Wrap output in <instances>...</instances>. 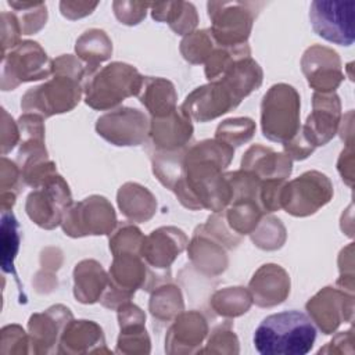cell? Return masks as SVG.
Segmentation results:
<instances>
[{
	"instance_id": "6da1fadb",
	"label": "cell",
	"mask_w": 355,
	"mask_h": 355,
	"mask_svg": "<svg viewBox=\"0 0 355 355\" xmlns=\"http://www.w3.org/2000/svg\"><path fill=\"white\" fill-rule=\"evenodd\" d=\"M51 75L50 80L25 92L21 98L24 112L47 118L76 107L83 93L82 79L86 76L82 62L71 54L60 55L51 61Z\"/></svg>"
},
{
	"instance_id": "7a4b0ae2",
	"label": "cell",
	"mask_w": 355,
	"mask_h": 355,
	"mask_svg": "<svg viewBox=\"0 0 355 355\" xmlns=\"http://www.w3.org/2000/svg\"><path fill=\"white\" fill-rule=\"evenodd\" d=\"M315 340L311 318L295 309L266 316L254 333V347L262 355H305Z\"/></svg>"
},
{
	"instance_id": "3957f363",
	"label": "cell",
	"mask_w": 355,
	"mask_h": 355,
	"mask_svg": "<svg viewBox=\"0 0 355 355\" xmlns=\"http://www.w3.org/2000/svg\"><path fill=\"white\" fill-rule=\"evenodd\" d=\"M85 101L94 110H110L125 98L137 96L143 78L139 71L125 62H111L85 76Z\"/></svg>"
},
{
	"instance_id": "277c9868",
	"label": "cell",
	"mask_w": 355,
	"mask_h": 355,
	"mask_svg": "<svg viewBox=\"0 0 355 355\" xmlns=\"http://www.w3.org/2000/svg\"><path fill=\"white\" fill-rule=\"evenodd\" d=\"M300 94L286 83L273 85L261 103L262 135L277 143H286L300 130Z\"/></svg>"
},
{
	"instance_id": "5b68a950",
	"label": "cell",
	"mask_w": 355,
	"mask_h": 355,
	"mask_svg": "<svg viewBox=\"0 0 355 355\" xmlns=\"http://www.w3.org/2000/svg\"><path fill=\"white\" fill-rule=\"evenodd\" d=\"M51 61L39 43L32 40L18 43L1 55V90H14L21 83L49 78Z\"/></svg>"
},
{
	"instance_id": "8992f818",
	"label": "cell",
	"mask_w": 355,
	"mask_h": 355,
	"mask_svg": "<svg viewBox=\"0 0 355 355\" xmlns=\"http://www.w3.org/2000/svg\"><path fill=\"white\" fill-rule=\"evenodd\" d=\"M333 197V184L318 171H308L286 182L280 193V207L293 216H308L326 205Z\"/></svg>"
},
{
	"instance_id": "52a82bcc",
	"label": "cell",
	"mask_w": 355,
	"mask_h": 355,
	"mask_svg": "<svg viewBox=\"0 0 355 355\" xmlns=\"http://www.w3.org/2000/svg\"><path fill=\"white\" fill-rule=\"evenodd\" d=\"M252 3H208V15L212 21L209 29L216 44L233 47L244 44L250 36L255 11Z\"/></svg>"
},
{
	"instance_id": "ba28073f",
	"label": "cell",
	"mask_w": 355,
	"mask_h": 355,
	"mask_svg": "<svg viewBox=\"0 0 355 355\" xmlns=\"http://www.w3.org/2000/svg\"><path fill=\"white\" fill-rule=\"evenodd\" d=\"M115 225V211L110 201L101 196H90L72 204L61 222L64 233L69 237L110 234L114 232Z\"/></svg>"
},
{
	"instance_id": "9c48e42d",
	"label": "cell",
	"mask_w": 355,
	"mask_h": 355,
	"mask_svg": "<svg viewBox=\"0 0 355 355\" xmlns=\"http://www.w3.org/2000/svg\"><path fill=\"white\" fill-rule=\"evenodd\" d=\"M72 205V196L67 182L58 173L33 189L26 197L25 211L32 222L43 229L61 225L67 209Z\"/></svg>"
},
{
	"instance_id": "30bf717a",
	"label": "cell",
	"mask_w": 355,
	"mask_h": 355,
	"mask_svg": "<svg viewBox=\"0 0 355 355\" xmlns=\"http://www.w3.org/2000/svg\"><path fill=\"white\" fill-rule=\"evenodd\" d=\"M355 1H312L309 19L313 31L327 42L351 46L355 39L354 32Z\"/></svg>"
},
{
	"instance_id": "8fae6325",
	"label": "cell",
	"mask_w": 355,
	"mask_h": 355,
	"mask_svg": "<svg viewBox=\"0 0 355 355\" xmlns=\"http://www.w3.org/2000/svg\"><path fill=\"white\" fill-rule=\"evenodd\" d=\"M147 116L129 107H122L101 115L96 122L97 133L114 146H139L148 136Z\"/></svg>"
},
{
	"instance_id": "7c38bea8",
	"label": "cell",
	"mask_w": 355,
	"mask_h": 355,
	"mask_svg": "<svg viewBox=\"0 0 355 355\" xmlns=\"http://www.w3.org/2000/svg\"><path fill=\"white\" fill-rule=\"evenodd\" d=\"M240 101L222 80H212L194 89L182 104L180 110L190 119L207 122L236 108Z\"/></svg>"
},
{
	"instance_id": "4fadbf2b",
	"label": "cell",
	"mask_w": 355,
	"mask_h": 355,
	"mask_svg": "<svg viewBox=\"0 0 355 355\" xmlns=\"http://www.w3.org/2000/svg\"><path fill=\"white\" fill-rule=\"evenodd\" d=\"M312 112L301 126L302 135L316 148L324 146L337 133L341 116V104L338 96L331 93L315 92L312 97Z\"/></svg>"
},
{
	"instance_id": "5bb4252c",
	"label": "cell",
	"mask_w": 355,
	"mask_h": 355,
	"mask_svg": "<svg viewBox=\"0 0 355 355\" xmlns=\"http://www.w3.org/2000/svg\"><path fill=\"white\" fill-rule=\"evenodd\" d=\"M302 72L312 89L319 93H331L344 79L338 54L324 46H311L301 60Z\"/></svg>"
},
{
	"instance_id": "9a60e30c",
	"label": "cell",
	"mask_w": 355,
	"mask_h": 355,
	"mask_svg": "<svg viewBox=\"0 0 355 355\" xmlns=\"http://www.w3.org/2000/svg\"><path fill=\"white\" fill-rule=\"evenodd\" d=\"M309 318L324 334H331L345 320H352V295L333 287H324L305 305Z\"/></svg>"
},
{
	"instance_id": "2e32d148",
	"label": "cell",
	"mask_w": 355,
	"mask_h": 355,
	"mask_svg": "<svg viewBox=\"0 0 355 355\" xmlns=\"http://www.w3.org/2000/svg\"><path fill=\"white\" fill-rule=\"evenodd\" d=\"M187 243V237L180 229L173 226L159 227L144 237L140 255L151 269L166 273Z\"/></svg>"
},
{
	"instance_id": "e0dca14e",
	"label": "cell",
	"mask_w": 355,
	"mask_h": 355,
	"mask_svg": "<svg viewBox=\"0 0 355 355\" xmlns=\"http://www.w3.org/2000/svg\"><path fill=\"white\" fill-rule=\"evenodd\" d=\"M71 319L72 313L64 305H54L42 313H33L28 322L31 352H53L60 343L64 327Z\"/></svg>"
},
{
	"instance_id": "ac0fdd59",
	"label": "cell",
	"mask_w": 355,
	"mask_h": 355,
	"mask_svg": "<svg viewBox=\"0 0 355 355\" xmlns=\"http://www.w3.org/2000/svg\"><path fill=\"white\" fill-rule=\"evenodd\" d=\"M208 333V324L198 311L180 312L171 324L165 337V351L168 354L198 352Z\"/></svg>"
},
{
	"instance_id": "d6986e66",
	"label": "cell",
	"mask_w": 355,
	"mask_h": 355,
	"mask_svg": "<svg viewBox=\"0 0 355 355\" xmlns=\"http://www.w3.org/2000/svg\"><path fill=\"white\" fill-rule=\"evenodd\" d=\"M248 290L252 302L262 308L282 304L290 293V277L287 272L275 263L262 265L250 280Z\"/></svg>"
},
{
	"instance_id": "ffe728a7",
	"label": "cell",
	"mask_w": 355,
	"mask_h": 355,
	"mask_svg": "<svg viewBox=\"0 0 355 355\" xmlns=\"http://www.w3.org/2000/svg\"><path fill=\"white\" fill-rule=\"evenodd\" d=\"M148 136L155 146V151H176L187 146L193 136L191 119L176 110L162 118H153Z\"/></svg>"
},
{
	"instance_id": "44dd1931",
	"label": "cell",
	"mask_w": 355,
	"mask_h": 355,
	"mask_svg": "<svg viewBox=\"0 0 355 355\" xmlns=\"http://www.w3.org/2000/svg\"><path fill=\"white\" fill-rule=\"evenodd\" d=\"M118 322L121 333L118 337L115 352L148 354L150 337L144 327V312L130 301L123 302L118 306Z\"/></svg>"
},
{
	"instance_id": "7402d4cb",
	"label": "cell",
	"mask_w": 355,
	"mask_h": 355,
	"mask_svg": "<svg viewBox=\"0 0 355 355\" xmlns=\"http://www.w3.org/2000/svg\"><path fill=\"white\" fill-rule=\"evenodd\" d=\"M57 352L60 354H90L110 352L105 347L103 329L92 320L71 319L60 337Z\"/></svg>"
},
{
	"instance_id": "603a6c76",
	"label": "cell",
	"mask_w": 355,
	"mask_h": 355,
	"mask_svg": "<svg viewBox=\"0 0 355 355\" xmlns=\"http://www.w3.org/2000/svg\"><path fill=\"white\" fill-rule=\"evenodd\" d=\"M241 169L254 173L261 180L287 179L293 169V159L261 144L251 146L241 158Z\"/></svg>"
},
{
	"instance_id": "cb8c5ba5",
	"label": "cell",
	"mask_w": 355,
	"mask_h": 355,
	"mask_svg": "<svg viewBox=\"0 0 355 355\" xmlns=\"http://www.w3.org/2000/svg\"><path fill=\"white\" fill-rule=\"evenodd\" d=\"M187 251L193 265L204 275L216 276L227 268L225 245L200 226L196 229Z\"/></svg>"
},
{
	"instance_id": "d4e9b609",
	"label": "cell",
	"mask_w": 355,
	"mask_h": 355,
	"mask_svg": "<svg viewBox=\"0 0 355 355\" xmlns=\"http://www.w3.org/2000/svg\"><path fill=\"white\" fill-rule=\"evenodd\" d=\"M108 287V276L94 259H85L73 270V295L82 304L100 301Z\"/></svg>"
},
{
	"instance_id": "484cf974",
	"label": "cell",
	"mask_w": 355,
	"mask_h": 355,
	"mask_svg": "<svg viewBox=\"0 0 355 355\" xmlns=\"http://www.w3.org/2000/svg\"><path fill=\"white\" fill-rule=\"evenodd\" d=\"M137 97L153 118H162L178 110L175 86L164 78L144 76Z\"/></svg>"
},
{
	"instance_id": "4316f807",
	"label": "cell",
	"mask_w": 355,
	"mask_h": 355,
	"mask_svg": "<svg viewBox=\"0 0 355 355\" xmlns=\"http://www.w3.org/2000/svg\"><path fill=\"white\" fill-rule=\"evenodd\" d=\"M118 205L122 214L133 222H146L157 209L154 196L139 183H125L118 190Z\"/></svg>"
},
{
	"instance_id": "83f0119b",
	"label": "cell",
	"mask_w": 355,
	"mask_h": 355,
	"mask_svg": "<svg viewBox=\"0 0 355 355\" xmlns=\"http://www.w3.org/2000/svg\"><path fill=\"white\" fill-rule=\"evenodd\" d=\"M78 57L86 64V76L98 69L100 62L107 61L112 53V43L101 29L86 31L75 44Z\"/></svg>"
},
{
	"instance_id": "f1b7e54d",
	"label": "cell",
	"mask_w": 355,
	"mask_h": 355,
	"mask_svg": "<svg viewBox=\"0 0 355 355\" xmlns=\"http://www.w3.org/2000/svg\"><path fill=\"white\" fill-rule=\"evenodd\" d=\"M151 15L155 21L168 22L171 29L178 35L190 33L198 22L197 11L191 3L184 1H168V3H153Z\"/></svg>"
},
{
	"instance_id": "f546056e",
	"label": "cell",
	"mask_w": 355,
	"mask_h": 355,
	"mask_svg": "<svg viewBox=\"0 0 355 355\" xmlns=\"http://www.w3.org/2000/svg\"><path fill=\"white\" fill-rule=\"evenodd\" d=\"M150 313L158 322H171L183 312V298L179 287L162 283L157 286L150 298Z\"/></svg>"
},
{
	"instance_id": "4dcf8cb0",
	"label": "cell",
	"mask_w": 355,
	"mask_h": 355,
	"mask_svg": "<svg viewBox=\"0 0 355 355\" xmlns=\"http://www.w3.org/2000/svg\"><path fill=\"white\" fill-rule=\"evenodd\" d=\"M0 252H1V269L6 273H11L19 284L18 275L14 268V261L19 250V223L11 211L1 212V230H0ZM21 286V284H19Z\"/></svg>"
},
{
	"instance_id": "1f68e13d",
	"label": "cell",
	"mask_w": 355,
	"mask_h": 355,
	"mask_svg": "<svg viewBox=\"0 0 355 355\" xmlns=\"http://www.w3.org/2000/svg\"><path fill=\"white\" fill-rule=\"evenodd\" d=\"M262 209L254 200H234L223 214L227 226L239 236L250 234L262 219Z\"/></svg>"
},
{
	"instance_id": "d6a6232c",
	"label": "cell",
	"mask_w": 355,
	"mask_h": 355,
	"mask_svg": "<svg viewBox=\"0 0 355 355\" xmlns=\"http://www.w3.org/2000/svg\"><path fill=\"white\" fill-rule=\"evenodd\" d=\"M251 304V293L244 287H226L218 290L211 298L214 311L225 318H236L245 313Z\"/></svg>"
},
{
	"instance_id": "836d02e7",
	"label": "cell",
	"mask_w": 355,
	"mask_h": 355,
	"mask_svg": "<svg viewBox=\"0 0 355 355\" xmlns=\"http://www.w3.org/2000/svg\"><path fill=\"white\" fill-rule=\"evenodd\" d=\"M255 133V122L247 116L229 118L220 122L215 132V139L230 146L239 147L252 139Z\"/></svg>"
},
{
	"instance_id": "e575fe53",
	"label": "cell",
	"mask_w": 355,
	"mask_h": 355,
	"mask_svg": "<svg viewBox=\"0 0 355 355\" xmlns=\"http://www.w3.org/2000/svg\"><path fill=\"white\" fill-rule=\"evenodd\" d=\"M215 40L208 29L187 33L180 42V53L190 64H202L215 49Z\"/></svg>"
},
{
	"instance_id": "d590c367",
	"label": "cell",
	"mask_w": 355,
	"mask_h": 355,
	"mask_svg": "<svg viewBox=\"0 0 355 355\" xmlns=\"http://www.w3.org/2000/svg\"><path fill=\"white\" fill-rule=\"evenodd\" d=\"M250 234L257 247L268 251L280 248L286 240V229L275 216H263Z\"/></svg>"
},
{
	"instance_id": "8d00e7d4",
	"label": "cell",
	"mask_w": 355,
	"mask_h": 355,
	"mask_svg": "<svg viewBox=\"0 0 355 355\" xmlns=\"http://www.w3.org/2000/svg\"><path fill=\"white\" fill-rule=\"evenodd\" d=\"M8 6L15 10V15L19 21L24 35L36 33L43 28L47 19L46 4L42 1L26 3V1H8Z\"/></svg>"
},
{
	"instance_id": "74e56055",
	"label": "cell",
	"mask_w": 355,
	"mask_h": 355,
	"mask_svg": "<svg viewBox=\"0 0 355 355\" xmlns=\"http://www.w3.org/2000/svg\"><path fill=\"white\" fill-rule=\"evenodd\" d=\"M144 241V236L140 229H137L132 223H122L116 230L112 232L110 237V250L112 255L118 254H140L141 244Z\"/></svg>"
},
{
	"instance_id": "f35d334b",
	"label": "cell",
	"mask_w": 355,
	"mask_h": 355,
	"mask_svg": "<svg viewBox=\"0 0 355 355\" xmlns=\"http://www.w3.org/2000/svg\"><path fill=\"white\" fill-rule=\"evenodd\" d=\"M200 354H239V340L233 331L232 322L226 320L211 333L207 347Z\"/></svg>"
},
{
	"instance_id": "ab89813d",
	"label": "cell",
	"mask_w": 355,
	"mask_h": 355,
	"mask_svg": "<svg viewBox=\"0 0 355 355\" xmlns=\"http://www.w3.org/2000/svg\"><path fill=\"white\" fill-rule=\"evenodd\" d=\"M1 354H28L29 336L18 324H7L0 333Z\"/></svg>"
},
{
	"instance_id": "60d3db41",
	"label": "cell",
	"mask_w": 355,
	"mask_h": 355,
	"mask_svg": "<svg viewBox=\"0 0 355 355\" xmlns=\"http://www.w3.org/2000/svg\"><path fill=\"white\" fill-rule=\"evenodd\" d=\"M1 54H6L7 50L14 49L19 42L22 33L19 21L14 12H1Z\"/></svg>"
},
{
	"instance_id": "b9f144b4",
	"label": "cell",
	"mask_w": 355,
	"mask_h": 355,
	"mask_svg": "<svg viewBox=\"0 0 355 355\" xmlns=\"http://www.w3.org/2000/svg\"><path fill=\"white\" fill-rule=\"evenodd\" d=\"M150 3H132V1H115L114 10L121 24L136 25L146 17V10Z\"/></svg>"
},
{
	"instance_id": "7bdbcfd3",
	"label": "cell",
	"mask_w": 355,
	"mask_h": 355,
	"mask_svg": "<svg viewBox=\"0 0 355 355\" xmlns=\"http://www.w3.org/2000/svg\"><path fill=\"white\" fill-rule=\"evenodd\" d=\"M19 180L21 171L17 162L8 159L7 157H1V169H0V189L1 193H12L18 194L19 191Z\"/></svg>"
},
{
	"instance_id": "ee69618b",
	"label": "cell",
	"mask_w": 355,
	"mask_h": 355,
	"mask_svg": "<svg viewBox=\"0 0 355 355\" xmlns=\"http://www.w3.org/2000/svg\"><path fill=\"white\" fill-rule=\"evenodd\" d=\"M3 123H1V155H6L8 151H11L18 140L21 139L18 123L12 121V118L7 114V111L1 110Z\"/></svg>"
},
{
	"instance_id": "f6af8a7d",
	"label": "cell",
	"mask_w": 355,
	"mask_h": 355,
	"mask_svg": "<svg viewBox=\"0 0 355 355\" xmlns=\"http://www.w3.org/2000/svg\"><path fill=\"white\" fill-rule=\"evenodd\" d=\"M96 7H97V3H71V1L60 3L61 14L69 19L82 18L90 14Z\"/></svg>"
}]
</instances>
